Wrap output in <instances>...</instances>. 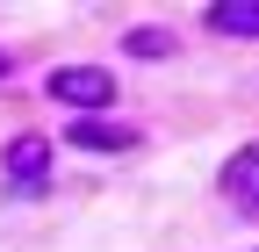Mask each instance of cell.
<instances>
[{
    "label": "cell",
    "instance_id": "cell-1",
    "mask_svg": "<svg viewBox=\"0 0 259 252\" xmlns=\"http://www.w3.org/2000/svg\"><path fill=\"white\" fill-rule=\"evenodd\" d=\"M44 94H51V101H65L72 115H101V108L115 101V79H108L101 65H58V72L44 79Z\"/></svg>",
    "mask_w": 259,
    "mask_h": 252
},
{
    "label": "cell",
    "instance_id": "cell-2",
    "mask_svg": "<svg viewBox=\"0 0 259 252\" xmlns=\"http://www.w3.org/2000/svg\"><path fill=\"white\" fill-rule=\"evenodd\" d=\"M0 166H8V180H15V187H44V180H51V144H44L36 130H22V137H8Z\"/></svg>",
    "mask_w": 259,
    "mask_h": 252
},
{
    "label": "cell",
    "instance_id": "cell-3",
    "mask_svg": "<svg viewBox=\"0 0 259 252\" xmlns=\"http://www.w3.org/2000/svg\"><path fill=\"white\" fill-rule=\"evenodd\" d=\"M223 195L238 209H259V144H245V151L223 159Z\"/></svg>",
    "mask_w": 259,
    "mask_h": 252
},
{
    "label": "cell",
    "instance_id": "cell-4",
    "mask_svg": "<svg viewBox=\"0 0 259 252\" xmlns=\"http://www.w3.org/2000/svg\"><path fill=\"white\" fill-rule=\"evenodd\" d=\"M72 144H79V151H130V144H137V130H115V122L72 115Z\"/></svg>",
    "mask_w": 259,
    "mask_h": 252
},
{
    "label": "cell",
    "instance_id": "cell-5",
    "mask_svg": "<svg viewBox=\"0 0 259 252\" xmlns=\"http://www.w3.org/2000/svg\"><path fill=\"white\" fill-rule=\"evenodd\" d=\"M209 29H216V36H259V0H216Z\"/></svg>",
    "mask_w": 259,
    "mask_h": 252
},
{
    "label": "cell",
    "instance_id": "cell-6",
    "mask_svg": "<svg viewBox=\"0 0 259 252\" xmlns=\"http://www.w3.org/2000/svg\"><path fill=\"white\" fill-rule=\"evenodd\" d=\"M122 51H130V58H173V36H166V29H130Z\"/></svg>",
    "mask_w": 259,
    "mask_h": 252
},
{
    "label": "cell",
    "instance_id": "cell-7",
    "mask_svg": "<svg viewBox=\"0 0 259 252\" xmlns=\"http://www.w3.org/2000/svg\"><path fill=\"white\" fill-rule=\"evenodd\" d=\"M8 65H15V58H8V51H0V79H8Z\"/></svg>",
    "mask_w": 259,
    "mask_h": 252
}]
</instances>
